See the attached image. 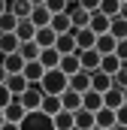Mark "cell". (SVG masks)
Wrapping results in <instances>:
<instances>
[{
  "mask_svg": "<svg viewBox=\"0 0 127 130\" xmlns=\"http://www.w3.org/2000/svg\"><path fill=\"white\" fill-rule=\"evenodd\" d=\"M36 85H39V91H42V94H61L64 88H67V76L55 67V70H45V73H42V79H39Z\"/></svg>",
  "mask_w": 127,
  "mask_h": 130,
  "instance_id": "6da1fadb",
  "label": "cell"
},
{
  "mask_svg": "<svg viewBox=\"0 0 127 130\" xmlns=\"http://www.w3.org/2000/svg\"><path fill=\"white\" fill-rule=\"evenodd\" d=\"M18 130H55V124H52V115L33 109V112H24V118L18 121Z\"/></svg>",
  "mask_w": 127,
  "mask_h": 130,
  "instance_id": "7a4b0ae2",
  "label": "cell"
},
{
  "mask_svg": "<svg viewBox=\"0 0 127 130\" xmlns=\"http://www.w3.org/2000/svg\"><path fill=\"white\" fill-rule=\"evenodd\" d=\"M18 103L24 106V112H33V109H39V100H42V91H39V85H27L24 88V94H18Z\"/></svg>",
  "mask_w": 127,
  "mask_h": 130,
  "instance_id": "3957f363",
  "label": "cell"
},
{
  "mask_svg": "<svg viewBox=\"0 0 127 130\" xmlns=\"http://www.w3.org/2000/svg\"><path fill=\"white\" fill-rule=\"evenodd\" d=\"M73 42H76V52H82V48H94V39L97 33L91 30V27H73Z\"/></svg>",
  "mask_w": 127,
  "mask_h": 130,
  "instance_id": "277c9868",
  "label": "cell"
},
{
  "mask_svg": "<svg viewBox=\"0 0 127 130\" xmlns=\"http://www.w3.org/2000/svg\"><path fill=\"white\" fill-rule=\"evenodd\" d=\"M67 88H70V91H76V94H85V91L91 88V73L76 70L73 76H67Z\"/></svg>",
  "mask_w": 127,
  "mask_h": 130,
  "instance_id": "5b68a950",
  "label": "cell"
},
{
  "mask_svg": "<svg viewBox=\"0 0 127 130\" xmlns=\"http://www.w3.org/2000/svg\"><path fill=\"white\" fill-rule=\"evenodd\" d=\"M76 55H79V70H85V73H94L100 67V52L97 48H82Z\"/></svg>",
  "mask_w": 127,
  "mask_h": 130,
  "instance_id": "8992f818",
  "label": "cell"
},
{
  "mask_svg": "<svg viewBox=\"0 0 127 130\" xmlns=\"http://www.w3.org/2000/svg\"><path fill=\"white\" fill-rule=\"evenodd\" d=\"M3 85H6V91H9V94H12V100L18 97V94H24V88H27V85H30V82H27V79H24V76H21V73H9V76H6V82H3Z\"/></svg>",
  "mask_w": 127,
  "mask_h": 130,
  "instance_id": "52a82bcc",
  "label": "cell"
},
{
  "mask_svg": "<svg viewBox=\"0 0 127 130\" xmlns=\"http://www.w3.org/2000/svg\"><path fill=\"white\" fill-rule=\"evenodd\" d=\"M124 103H127V91H118V88L103 91V106L106 109H121Z\"/></svg>",
  "mask_w": 127,
  "mask_h": 130,
  "instance_id": "ba28073f",
  "label": "cell"
},
{
  "mask_svg": "<svg viewBox=\"0 0 127 130\" xmlns=\"http://www.w3.org/2000/svg\"><path fill=\"white\" fill-rule=\"evenodd\" d=\"M100 73H106V76H112V73H118V70H124V61L118 58V55H100V67H97Z\"/></svg>",
  "mask_w": 127,
  "mask_h": 130,
  "instance_id": "9c48e42d",
  "label": "cell"
},
{
  "mask_svg": "<svg viewBox=\"0 0 127 130\" xmlns=\"http://www.w3.org/2000/svg\"><path fill=\"white\" fill-rule=\"evenodd\" d=\"M106 33L115 36V39H127V18H124V12L109 18V30H106Z\"/></svg>",
  "mask_w": 127,
  "mask_h": 130,
  "instance_id": "30bf717a",
  "label": "cell"
},
{
  "mask_svg": "<svg viewBox=\"0 0 127 130\" xmlns=\"http://www.w3.org/2000/svg\"><path fill=\"white\" fill-rule=\"evenodd\" d=\"M73 127L76 130H91L94 127V112H88V109L79 106V109L73 112Z\"/></svg>",
  "mask_w": 127,
  "mask_h": 130,
  "instance_id": "8fae6325",
  "label": "cell"
},
{
  "mask_svg": "<svg viewBox=\"0 0 127 130\" xmlns=\"http://www.w3.org/2000/svg\"><path fill=\"white\" fill-rule=\"evenodd\" d=\"M0 112H3V121H15V124H18V121L24 118V106H21L18 100H9Z\"/></svg>",
  "mask_w": 127,
  "mask_h": 130,
  "instance_id": "7c38bea8",
  "label": "cell"
},
{
  "mask_svg": "<svg viewBox=\"0 0 127 130\" xmlns=\"http://www.w3.org/2000/svg\"><path fill=\"white\" fill-rule=\"evenodd\" d=\"M58 97H61V109H67V112H76V109L82 106V94H76V91H70V88H64Z\"/></svg>",
  "mask_w": 127,
  "mask_h": 130,
  "instance_id": "4fadbf2b",
  "label": "cell"
},
{
  "mask_svg": "<svg viewBox=\"0 0 127 130\" xmlns=\"http://www.w3.org/2000/svg\"><path fill=\"white\" fill-rule=\"evenodd\" d=\"M42 73H45V70H42L39 61H24V67H21V76H24L30 85H36V82L42 79Z\"/></svg>",
  "mask_w": 127,
  "mask_h": 130,
  "instance_id": "5bb4252c",
  "label": "cell"
},
{
  "mask_svg": "<svg viewBox=\"0 0 127 130\" xmlns=\"http://www.w3.org/2000/svg\"><path fill=\"white\" fill-rule=\"evenodd\" d=\"M94 124L97 127H112V124H118V118H115V109H106V106H100V109H97L94 112Z\"/></svg>",
  "mask_w": 127,
  "mask_h": 130,
  "instance_id": "9a60e30c",
  "label": "cell"
},
{
  "mask_svg": "<svg viewBox=\"0 0 127 130\" xmlns=\"http://www.w3.org/2000/svg\"><path fill=\"white\" fill-rule=\"evenodd\" d=\"M55 36H58V33L45 24V27H36V33H33V42H36L39 48H52V45H55Z\"/></svg>",
  "mask_w": 127,
  "mask_h": 130,
  "instance_id": "2e32d148",
  "label": "cell"
},
{
  "mask_svg": "<svg viewBox=\"0 0 127 130\" xmlns=\"http://www.w3.org/2000/svg\"><path fill=\"white\" fill-rule=\"evenodd\" d=\"M0 64L6 73H21V67H24V58L18 55V52H9V55H0Z\"/></svg>",
  "mask_w": 127,
  "mask_h": 130,
  "instance_id": "e0dca14e",
  "label": "cell"
},
{
  "mask_svg": "<svg viewBox=\"0 0 127 130\" xmlns=\"http://www.w3.org/2000/svg\"><path fill=\"white\" fill-rule=\"evenodd\" d=\"M85 27H91L94 33H106V30H109V18L94 9V12H88V24H85Z\"/></svg>",
  "mask_w": 127,
  "mask_h": 130,
  "instance_id": "ac0fdd59",
  "label": "cell"
},
{
  "mask_svg": "<svg viewBox=\"0 0 127 130\" xmlns=\"http://www.w3.org/2000/svg\"><path fill=\"white\" fill-rule=\"evenodd\" d=\"M15 36H18V42H27V39H33V33H36V27L30 24V18H18L15 21Z\"/></svg>",
  "mask_w": 127,
  "mask_h": 130,
  "instance_id": "d6986e66",
  "label": "cell"
},
{
  "mask_svg": "<svg viewBox=\"0 0 127 130\" xmlns=\"http://www.w3.org/2000/svg\"><path fill=\"white\" fill-rule=\"evenodd\" d=\"M58 55H70V52H76V42H73V33H58L55 36V45H52Z\"/></svg>",
  "mask_w": 127,
  "mask_h": 130,
  "instance_id": "ffe728a7",
  "label": "cell"
},
{
  "mask_svg": "<svg viewBox=\"0 0 127 130\" xmlns=\"http://www.w3.org/2000/svg\"><path fill=\"white\" fill-rule=\"evenodd\" d=\"M49 27H52L55 33H70V30H73V24H70L67 12H55V15L49 18Z\"/></svg>",
  "mask_w": 127,
  "mask_h": 130,
  "instance_id": "44dd1931",
  "label": "cell"
},
{
  "mask_svg": "<svg viewBox=\"0 0 127 130\" xmlns=\"http://www.w3.org/2000/svg\"><path fill=\"white\" fill-rule=\"evenodd\" d=\"M97 12H103L106 18H112V15H121L124 12V3L121 0H100L97 3Z\"/></svg>",
  "mask_w": 127,
  "mask_h": 130,
  "instance_id": "7402d4cb",
  "label": "cell"
},
{
  "mask_svg": "<svg viewBox=\"0 0 127 130\" xmlns=\"http://www.w3.org/2000/svg\"><path fill=\"white\" fill-rule=\"evenodd\" d=\"M58 70H61L64 76H73V73L79 70V55H76V52H70V55H61V61H58Z\"/></svg>",
  "mask_w": 127,
  "mask_h": 130,
  "instance_id": "603a6c76",
  "label": "cell"
},
{
  "mask_svg": "<svg viewBox=\"0 0 127 130\" xmlns=\"http://www.w3.org/2000/svg\"><path fill=\"white\" fill-rule=\"evenodd\" d=\"M103 106V94H97L94 88H88L85 94H82V109H88V112H97Z\"/></svg>",
  "mask_w": 127,
  "mask_h": 130,
  "instance_id": "cb8c5ba5",
  "label": "cell"
},
{
  "mask_svg": "<svg viewBox=\"0 0 127 130\" xmlns=\"http://www.w3.org/2000/svg\"><path fill=\"white\" fill-rule=\"evenodd\" d=\"M115 36H109V33H97V39H94V48L100 52V55H112L115 52Z\"/></svg>",
  "mask_w": 127,
  "mask_h": 130,
  "instance_id": "d4e9b609",
  "label": "cell"
},
{
  "mask_svg": "<svg viewBox=\"0 0 127 130\" xmlns=\"http://www.w3.org/2000/svg\"><path fill=\"white\" fill-rule=\"evenodd\" d=\"M27 18H30L33 27H45V24H49V18H52V12L39 3V6H33V9H30V15H27Z\"/></svg>",
  "mask_w": 127,
  "mask_h": 130,
  "instance_id": "484cf974",
  "label": "cell"
},
{
  "mask_svg": "<svg viewBox=\"0 0 127 130\" xmlns=\"http://www.w3.org/2000/svg\"><path fill=\"white\" fill-rule=\"evenodd\" d=\"M39 112H45V115L61 112V97H58V94H42V100H39Z\"/></svg>",
  "mask_w": 127,
  "mask_h": 130,
  "instance_id": "4316f807",
  "label": "cell"
},
{
  "mask_svg": "<svg viewBox=\"0 0 127 130\" xmlns=\"http://www.w3.org/2000/svg\"><path fill=\"white\" fill-rule=\"evenodd\" d=\"M36 61L42 64V70H55L58 61H61V55H58L55 48H39V58H36Z\"/></svg>",
  "mask_w": 127,
  "mask_h": 130,
  "instance_id": "83f0119b",
  "label": "cell"
},
{
  "mask_svg": "<svg viewBox=\"0 0 127 130\" xmlns=\"http://www.w3.org/2000/svg\"><path fill=\"white\" fill-rule=\"evenodd\" d=\"M91 88H94L97 94H103V91H109V88H112V79H109L106 73L94 70V73H91Z\"/></svg>",
  "mask_w": 127,
  "mask_h": 130,
  "instance_id": "f1b7e54d",
  "label": "cell"
},
{
  "mask_svg": "<svg viewBox=\"0 0 127 130\" xmlns=\"http://www.w3.org/2000/svg\"><path fill=\"white\" fill-rule=\"evenodd\" d=\"M52 124H55V130H73V112H67V109L55 112L52 115Z\"/></svg>",
  "mask_w": 127,
  "mask_h": 130,
  "instance_id": "f546056e",
  "label": "cell"
},
{
  "mask_svg": "<svg viewBox=\"0 0 127 130\" xmlns=\"http://www.w3.org/2000/svg\"><path fill=\"white\" fill-rule=\"evenodd\" d=\"M30 9H33L30 0H9V12H12L15 18H27V15H30Z\"/></svg>",
  "mask_w": 127,
  "mask_h": 130,
  "instance_id": "4dcf8cb0",
  "label": "cell"
},
{
  "mask_svg": "<svg viewBox=\"0 0 127 130\" xmlns=\"http://www.w3.org/2000/svg\"><path fill=\"white\" fill-rule=\"evenodd\" d=\"M15 52H18L24 61H36V58H39V45H36L33 39H27V42H18V48H15Z\"/></svg>",
  "mask_w": 127,
  "mask_h": 130,
  "instance_id": "1f68e13d",
  "label": "cell"
},
{
  "mask_svg": "<svg viewBox=\"0 0 127 130\" xmlns=\"http://www.w3.org/2000/svg\"><path fill=\"white\" fill-rule=\"evenodd\" d=\"M15 48H18V36L0 30V55H9V52H15Z\"/></svg>",
  "mask_w": 127,
  "mask_h": 130,
  "instance_id": "d6a6232c",
  "label": "cell"
},
{
  "mask_svg": "<svg viewBox=\"0 0 127 130\" xmlns=\"http://www.w3.org/2000/svg\"><path fill=\"white\" fill-rule=\"evenodd\" d=\"M15 21H18V18L6 9V12L0 15V30H3V33H12V30H15Z\"/></svg>",
  "mask_w": 127,
  "mask_h": 130,
  "instance_id": "836d02e7",
  "label": "cell"
},
{
  "mask_svg": "<svg viewBox=\"0 0 127 130\" xmlns=\"http://www.w3.org/2000/svg\"><path fill=\"white\" fill-rule=\"evenodd\" d=\"M109 79H112V88H118V91H127V76H124V70L112 73Z\"/></svg>",
  "mask_w": 127,
  "mask_h": 130,
  "instance_id": "e575fe53",
  "label": "cell"
},
{
  "mask_svg": "<svg viewBox=\"0 0 127 130\" xmlns=\"http://www.w3.org/2000/svg\"><path fill=\"white\" fill-rule=\"evenodd\" d=\"M42 6L55 15V12H64V9H67V0H42Z\"/></svg>",
  "mask_w": 127,
  "mask_h": 130,
  "instance_id": "d590c367",
  "label": "cell"
},
{
  "mask_svg": "<svg viewBox=\"0 0 127 130\" xmlns=\"http://www.w3.org/2000/svg\"><path fill=\"white\" fill-rule=\"evenodd\" d=\"M9 100H12V94H9V91H6V85L0 82V109H3V106H6Z\"/></svg>",
  "mask_w": 127,
  "mask_h": 130,
  "instance_id": "8d00e7d4",
  "label": "cell"
},
{
  "mask_svg": "<svg viewBox=\"0 0 127 130\" xmlns=\"http://www.w3.org/2000/svg\"><path fill=\"white\" fill-rule=\"evenodd\" d=\"M76 3H79L82 9H88V12H94V9H97V3H100V0H76Z\"/></svg>",
  "mask_w": 127,
  "mask_h": 130,
  "instance_id": "74e56055",
  "label": "cell"
},
{
  "mask_svg": "<svg viewBox=\"0 0 127 130\" xmlns=\"http://www.w3.org/2000/svg\"><path fill=\"white\" fill-rule=\"evenodd\" d=\"M0 130H18V124H15V121H3V124H0Z\"/></svg>",
  "mask_w": 127,
  "mask_h": 130,
  "instance_id": "f35d334b",
  "label": "cell"
},
{
  "mask_svg": "<svg viewBox=\"0 0 127 130\" xmlns=\"http://www.w3.org/2000/svg\"><path fill=\"white\" fill-rule=\"evenodd\" d=\"M6 9H9V0H0V15H3Z\"/></svg>",
  "mask_w": 127,
  "mask_h": 130,
  "instance_id": "ab89813d",
  "label": "cell"
},
{
  "mask_svg": "<svg viewBox=\"0 0 127 130\" xmlns=\"http://www.w3.org/2000/svg\"><path fill=\"white\" fill-rule=\"evenodd\" d=\"M6 76H9V73L3 70V64H0V82H6Z\"/></svg>",
  "mask_w": 127,
  "mask_h": 130,
  "instance_id": "60d3db41",
  "label": "cell"
},
{
  "mask_svg": "<svg viewBox=\"0 0 127 130\" xmlns=\"http://www.w3.org/2000/svg\"><path fill=\"white\" fill-rule=\"evenodd\" d=\"M109 130H127V127H124V124H112Z\"/></svg>",
  "mask_w": 127,
  "mask_h": 130,
  "instance_id": "b9f144b4",
  "label": "cell"
},
{
  "mask_svg": "<svg viewBox=\"0 0 127 130\" xmlns=\"http://www.w3.org/2000/svg\"><path fill=\"white\" fill-rule=\"evenodd\" d=\"M30 3H33V6H39V3H42V0H30Z\"/></svg>",
  "mask_w": 127,
  "mask_h": 130,
  "instance_id": "7bdbcfd3",
  "label": "cell"
},
{
  "mask_svg": "<svg viewBox=\"0 0 127 130\" xmlns=\"http://www.w3.org/2000/svg\"><path fill=\"white\" fill-rule=\"evenodd\" d=\"M91 130H106V127H97V124H94V127H91Z\"/></svg>",
  "mask_w": 127,
  "mask_h": 130,
  "instance_id": "ee69618b",
  "label": "cell"
},
{
  "mask_svg": "<svg viewBox=\"0 0 127 130\" xmlns=\"http://www.w3.org/2000/svg\"><path fill=\"white\" fill-rule=\"evenodd\" d=\"M0 124H3V112H0Z\"/></svg>",
  "mask_w": 127,
  "mask_h": 130,
  "instance_id": "f6af8a7d",
  "label": "cell"
},
{
  "mask_svg": "<svg viewBox=\"0 0 127 130\" xmlns=\"http://www.w3.org/2000/svg\"><path fill=\"white\" fill-rule=\"evenodd\" d=\"M67 3H76V0H67Z\"/></svg>",
  "mask_w": 127,
  "mask_h": 130,
  "instance_id": "bcb514c9",
  "label": "cell"
}]
</instances>
